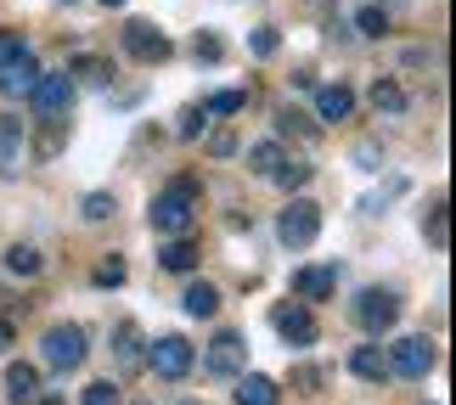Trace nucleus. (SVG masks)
I'll return each mask as SVG.
<instances>
[{"instance_id": "obj_10", "label": "nucleus", "mask_w": 456, "mask_h": 405, "mask_svg": "<svg viewBox=\"0 0 456 405\" xmlns=\"http://www.w3.org/2000/svg\"><path fill=\"white\" fill-rule=\"evenodd\" d=\"M125 51L135 62H164L169 57V34L158 23H147V17H130L125 23Z\"/></svg>"}, {"instance_id": "obj_6", "label": "nucleus", "mask_w": 456, "mask_h": 405, "mask_svg": "<svg viewBox=\"0 0 456 405\" xmlns=\"http://www.w3.org/2000/svg\"><path fill=\"white\" fill-rule=\"evenodd\" d=\"M355 321L372 332V338H383V332H395V321H400V298L383 293V288H366L355 298Z\"/></svg>"}, {"instance_id": "obj_42", "label": "nucleus", "mask_w": 456, "mask_h": 405, "mask_svg": "<svg viewBox=\"0 0 456 405\" xmlns=\"http://www.w3.org/2000/svg\"><path fill=\"white\" fill-rule=\"evenodd\" d=\"M186 405H198V400H186Z\"/></svg>"}, {"instance_id": "obj_39", "label": "nucleus", "mask_w": 456, "mask_h": 405, "mask_svg": "<svg viewBox=\"0 0 456 405\" xmlns=\"http://www.w3.org/2000/svg\"><path fill=\"white\" fill-rule=\"evenodd\" d=\"M276 125H282V135H315V130H310V125H305V118L293 113V108H288L282 118H276Z\"/></svg>"}, {"instance_id": "obj_23", "label": "nucleus", "mask_w": 456, "mask_h": 405, "mask_svg": "<svg viewBox=\"0 0 456 405\" xmlns=\"http://www.w3.org/2000/svg\"><path fill=\"white\" fill-rule=\"evenodd\" d=\"M276 164H282V147H276V141H254V147H248V169L254 174H265V181H271Z\"/></svg>"}, {"instance_id": "obj_37", "label": "nucleus", "mask_w": 456, "mask_h": 405, "mask_svg": "<svg viewBox=\"0 0 456 405\" xmlns=\"http://www.w3.org/2000/svg\"><path fill=\"white\" fill-rule=\"evenodd\" d=\"M208 152H215V158H232L237 152V135L232 130H215V135H208Z\"/></svg>"}, {"instance_id": "obj_40", "label": "nucleus", "mask_w": 456, "mask_h": 405, "mask_svg": "<svg viewBox=\"0 0 456 405\" xmlns=\"http://www.w3.org/2000/svg\"><path fill=\"white\" fill-rule=\"evenodd\" d=\"M12 344H17V327L6 321V315H0V355H12Z\"/></svg>"}, {"instance_id": "obj_19", "label": "nucleus", "mask_w": 456, "mask_h": 405, "mask_svg": "<svg viewBox=\"0 0 456 405\" xmlns=\"http://www.w3.org/2000/svg\"><path fill=\"white\" fill-rule=\"evenodd\" d=\"M237 405H282V389L271 377L248 372V377H237Z\"/></svg>"}, {"instance_id": "obj_32", "label": "nucleus", "mask_w": 456, "mask_h": 405, "mask_svg": "<svg viewBox=\"0 0 456 405\" xmlns=\"http://www.w3.org/2000/svg\"><path fill=\"white\" fill-rule=\"evenodd\" d=\"M85 220H113V198H108V191H91V198H85Z\"/></svg>"}, {"instance_id": "obj_17", "label": "nucleus", "mask_w": 456, "mask_h": 405, "mask_svg": "<svg viewBox=\"0 0 456 405\" xmlns=\"http://www.w3.org/2000/svg\"><path fill=\"white\" fill-rule=\"evenodd\" d=\"M6 394H12V405H34V394H40V372H34L28 360H12L6 366Z\"/></svg>"}, {"instance_id": "obj_9", "label": "nucleus", "mask_w": 456, "mask_h": 405, "mask_svg": "<svg viewBox=\"0 0 456 405\" xmlns=\"http://www.w3.org/2000/svg\"><path fill=\"white\" fill-rule=\"evenodd\" d=\"M271 327L282 332L288 349H310L315 338H322V327H315V315H310L305 304H276V310H271Z\"/></svg>"}, {"instance_id": "obj_5", "label": "nucleus", "mask_w": 456, "mask_h": 405, "mask_svg": "<svg viewBox=\"0 0 456 405\" xmlns=\"http://www.w3.org/2000/svg\"><path fill=\"white\" fill-rule=\"evenodd\" d=\"M242 366H248V344H242V332H215L203 349V372L215 377H242Z\"/></svg>"}, {"instance_id": "obj_34", "label": "nucleus", "mask_w": 456, "mask_h": 405, "mask_svg": "<svg viewBox=\"0 0 456 405\" xmlns=\"http://www.w3.org/2000/svg\"><path fill=\"white\" fill-rule=\"evenodd\" d=\"M191 51H198L203 62H220L225 57V45H220V34H198V40H191Z\"/></svg>"}, {"instance_id": "obj_7", "label": "nucleus", "mask_w": 456, "mask_h": 405, "mask_svg": "<svg viewBox=\"0 0 456 405\" xmlns=\"http://www.w3.org/2000/svg\"><path fill=\"white\" fill-rule=\"evenodd\" d=\"M85 355H91V344H85L79 327H51L45 332V366H57V372H79Z\"/></svg>"}, {"instance_id": "obj_35", "label": "nucleus", "mask_w": 456, "mask_h": 405, "mask_svg": "<svg viewBox=\"0 0 456 405\" xmlns=\"http://www.w3.org/2000/svg\"><path fill=\"white\" fill-rule=\"evenodd\" d=\"M23 34H0V68H6V62H17V57H23Z\"/></svg>"}, {"instance_id": "obj_28", "label": "nucleus", "mask_w": 456, "mask_h": 405, "mask_svg": "<svg viewBox=\"0 0 456 405\" xmlns=\"http://www.w3.org/2000/svg\"><path fill=\"white\" fill-rule=\"evenodd\" d=\"M248 51H254V57H276V51H282V34H276V28H254Z\"/></svg>"}, {"instance_id": "obj_27", "label": "nucleus", "mask_w": 456, "mask_h": 405, "mask_svg": "<svg viewBox=\"0 0 456 405\" xmlns=\"http://www.w3.org/2000/svg\"><path fill=\"white\" fill-rule=\"evenodd\" d=\"M74 74H79L85 85H108V79H113V62H102V57H79V62H74Z\"/></svg>"}, {"instance_id": "obj_33", "label": "nucleus", "mask_w": 456, "mask_h": 405, "mask_svg": "<svg viewBox=\"0 0 456 405\" xmlns=\"http://www.w3.org/2000/svg\"><path fill=\"white\" fill-rule=\"evenodd\" d=\"M322 383H327V372H322V366H299V372H293V389H305V394H315Z\"/></svg>"}, {"instance_id": "obj_8", "label": "nucleus", "mask_w": 456, "mask_h": 405, "mask_svg": "<svg viewBox=\"0 0 456 405\" xmlns=\"http://www.w3.org/2000/svg\"><path fill=\"white\" fill-rule=\"evenodd\" d=\"M434 366H440V349H434L428 338H400L389 349V372L395 377H428Z\"/></svg>"}, {"instance_id": "obj_14", "label": "nucleus", "mask_w": 456, "mask_h": 405, "mask_svg": "<svg viewBox=\"0 0 456 405\" xmlns=\"http://www.w3.org/2000/svg\"><path fill=\"white\" fill-rule=\"evenodd\" d=\"M113 355H118V372H142L147 366V349H142V327L125 321L113 332Z\"/></svg>"}, {"instance_id": "obj_24", "label": "nucleus", "mask_w": 456, "mask_h": 405, "mask_svg": "<svg viewBox=\"0 0 456 405\" xmlns=\"http://www.w3.org/2000/svg\"><path fill=\"white\" fill-rule=\"evenodd\" d=\"M242 108H248V91H215V96H208L203 101V113H242Z\"/></svg>"}, {"instance_id": "obj_12", "label": "nucleus", "mask_w": 456, "mask_h": 405, "mask_svg": "<svg viewBox=\"0 0 456 405\" xmlns=\"http://www.w3.org/2000/svg\"><path fill=\"white\" fill-rule=\"evenodd\" d=\"M28 158V135H23V118H0V174H17Z\"/></svg>"}, {"instance_id": "obj_21", "label": "nucleus", "mask_w": 456, "mask_h": 405, "mask_svg": "<svg viewBox=\"0 0 456 405\" xmlns=\"http://www.w3.org/2000/svg\"><path fill=\"white\" fill-rule=\"evenodd\" d=\"M181 304H186V315H198V321H208V315L220 310V293L208 288V281H191V288L181 293Z\"/></svg>"}, {"instance_id": "obj_20", "label": "nucleus", "mask_w": 456, "mask_h": 405, "mask_svg": "<svg viewBox=\"0 0 456 405\" xmlns=\"http://www.w3.org/2000/svg\"><path fill=\"white\" fill-rule=\"evenodd\" d=\"M366 101H372V113H378V118H400V113H406V91H400L395 79H378Z\"/></svg>"}, {"instance_id": "obj_22", "label": "nucleus", "mask_w": 456, "mask_h": 405, "mask_svg": "<svg viewBox=\"0 0 456 405\" xmlns=\"http://www.w3.org/2000/svg\"><path fill=\"white\" fill-rule=\"evenodd\" d=\"M271 181L282 186V191H299V186H310V164H299V158H282V164L271 169Z\"/></svg>"}, {"instance_id": "obj_36", "label": "nucleus", "mask_w": 456, "mask_h": 405, "mask_svg": "<svg viewBox=\"0 0 456 405\" xmlns=\"http://www.w3.org/2000/svg\"><path fill=\"white\" fill-rule=\"evenodd\" d=\"M85 405H118V389L113 383H91V389H85Z\"/></svg>"}, {"instance_id": "obj_41", "label": "nucleus", "mask_w": 456, "mask_h": 405, "mask_svg": "<svg viewBox=\"0 0 456 405\" xmlns=\"http://www.w3.org/2000/svg\"><path fill=\"white\" fill-rule=\"evenodd\" d=\"M102 6H125V0H102Z\"/></svg>"}, {"instance_id": "obj_25", "label": "nucleus", "mask_w": 456, "mask_h": 405, "mask_svg": "<svg viewBox=\"0 0 456 405\" xmlns=\"http://www.w3.org/2000/svg\"><path fill=\"white\" fill-rule=\"evenodd\" d=\"M423 231H428V242H434V248H445V242H451V215H445V203H434V208H428Z\"/></svg>"}, {"instance_id": "obj_31", "label": "nucleus", "mask_w": 456, "mask_h": 405, "mask_svg": "<svg viewBox=\"0 0 456 405\" xmlns=\"http://www.w3.org/2000/svg\"><path fill=\"white\" fill-rule=\"evenodd\" d=\"M355 28H361V34H366V40H383V28H389V17H383V12H378V6H366V12H361V17H355Z\"/></svg>"}, {"instance_id": "obj_38", "label": "nucleus", "mask_w": 456, "mask_h": 405, "mask_svg": "<svg viewBox=\"0 0 456 405\" xmlns=\"http://www.w3.org/2000/svg\"><path fill=\"white\" fill-rule=\"evenodd\" d=\"M203 125H208V113H203V108H186V113H181V135H186V141L198 135Z\"/></svg>"}, {"instance_id": "obj_16", "label": "nucleus", "mask_w": 456, "mask_h": 405, "mask_svg": "<svg viewBox=\"0 0 456 405\" xmlns=\"http://www.w3.org/2000/svg\"><path fill=\"white\" fill-rule=\"evenodd\" d=\"M158 265L175 271V276H191V271H198V242H191V237H164V248H158Z\"/></svg>"}, {"instance_id": "obj_3", "label": "nucleus", "mask_w": 456, "mask_h": 405, "mask_svg": "<svg viewBox=\"0 0 456 405\" xmlns=\"http://www.w3.org/2000/svg\"><path fill=\"white\" fill-rule=\"evenodd\" d=\"M191 360H198V355H191V344L181 338V332H164L158 344H147V366H152L164 383H181V377L191 372Z\"/></svg>"}, {"instance_id": "obj_2", "label": "nucleus", "mask_w": 456, "mask_h": 405, "mask_svg": "<svg viewBox=\"0 0 456 405\" xmlns=\"http://www.w3.org/2000/svg\"><path fill=\"white\" fill-rule=\"evenodd\" d=\"M276 237H282V248H310L315 237H322V208H315L310 198H293L288 208H282V220H276Z\"/></svg>"}, {"instance_id": "obj_4", "label": "nucleus", "mask_w": 456, "mask_h": 405, "mask_svg": "<svg viewBox=\"0 0 456 405\" xmlns=\"http://www.w3.org/2000/svg\"><path fill=\"white\" fill-rule=\"evenodd\" d=\"M74 96H79V85L68 79V74H40V79H34V91H28V101H34V113H40V118H68Z\"/></svg>"}, {"instance_id": "obj_1", "label": "nucleus", "mask_w": 456, "mask_h": 405, "mask_svg": "<svg viewBox=\"0 0 456 405\" xmlns=\"http://www.w3.org/2000/svg\"><path fill=\"white\" fill-rule=\"evenodd\" d=\"M198 198H203V186L191 181V174H181V181H169L164 191L152 198V231L158 237H191V225H198Z\"/></svg>"}, {"instance_id": "obj_15", "label": "nucleus", "mask_w": 456, "mask_h": 405, "mask_svg": "<svg viewBox=\"0 0 456 405\" xmlns=\"http://www.w3.org/2000/svg\"><path fill=\"white\" fill-rule=\"evenodd\" d=\"M34 79H40V62H34L28 51H23L17 62L0 68V96H28V91H34Z\"/></svg>"}, {"instance_id": "obj_29", "label": "nucleus", "mask_w": 456, "mask_h": 405, "mask_svg": "<svg viewBox=\"0 0 456 405\" xmlns=\"http://www.w3.org/2000/svg\"><path fill=\"white\" fill-rule=\"evenodd\" d=\"M45 125H51V130L34 141V152H40V158H57V152H62V141H68V135H62V118H45Z\"/></svg>"}, {"instance_id": "obj_13", "label": "nucleus", "mask_w": 456, "mask_h": 405, "mask_svg": "<svg viewBox=\"0 0 456 405\" xmlns=\"http://www.w3.org/2000/svg\"><path fill=\"white\" fill-rule=\"evenodd\" d=\"M349 113H355V96H349L344 85H315V118H322V125H344Z\"/></svg>"}, {"instance_id": "obj_30", "label": "nucleus", "mask_w": 456, "mask_h": 405, "mask_svg": "<svg viewBox=\"0 0 456 405\" xmlns=\"http://www.w3.org/2000/svg\"><path fill=\"white\" fill-rule=\"evenodd\" d=\"M130 276V265H125V259H102V265H96V288H118V281H125Z\"/></svg>"}, {"instance_id": "obj_18", "label": "nucleus", "mask_w": 456, "mask_h": 405, "mask_svg": "<svg viewBox=\"0 0 456 405\" xmlns=\"http://www.w3.org/2000/svg\"><path fill=\"white\" fill-rule=\"evenodd\" d=\"M349 372H355V377H366V383H383V377H395V372H389V355H383L378 344H361L355 355H349Z\"/></svg>"}, {"instance_id": "obj_26", "label": "nucleus", "mask_w": 456, "mask_h": 405, "mask_svg": "<svg viewBox=\"0 0 456 405\" xmlns=\"http://www.w3.org/2000/svg\"><path fill=\"white\" fill-rule=\"evenodd\" d=\"M6 271H12V276H40V254L17 242V248H6Z\"/></svg>"}, {"instance_id": "obj_11", "label": "nucleus", "mask_w": 456, "mask_h": 405, "mask_svg": "<svg viewBox=\"0 0 456 405\" xmlns=\"http://www.w3.org/2000/svg\"><path fill=\"white\" fill-rule=\"evenodd\" d=\"M338 293V271L332 265H305L293 271V298H305V304H322V298Z\"/></svg>"}]
</instances>
